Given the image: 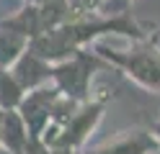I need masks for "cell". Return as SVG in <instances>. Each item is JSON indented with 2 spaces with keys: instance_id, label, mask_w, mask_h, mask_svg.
I'll list each match as a JSON object with an SVG mask.
<instances>
[{
  "instance_id": "1",
  "label": "cell",
  "mask_w": 160,
  "mask_h": 154,
  "mask_svg": "<svg viewBox=\"0 0 160 154\" xmlns=\"http://www.w3.org/2000/svg\"><path fill=\"white\" fill-rule=\"evenodd\" d=\"M96 54L108 67L134 80L139 87L160 92V46L150 41H137L132 49H108L103 44H96Z\"/></svg>"
},
{
  "instance_id": "2",
  "label": "cell",
  "mask_w": 160,
  "mask_h": 154,
  "mask_svg": "<svg viewBox=\"0 0 160 154\" xmlns=\"http://www.w3.org/2000/svg\"><path fill=\"white\" fill-rule=\"evenodd\" d=\"M108 64L93 51H75L72 57L52 64V85L62 92L65 98L85 103L91 100V80L98 69H106Z\"/></svg>"
},
{
  "instance_id": "3",
  "label": "cell",
  "mask_w": 160,
  "mask_h": 154,
  "mask_svg": "<svg viewBox=\"0 0 160 154\" xmlns=\"http://www.w3.org/2000/svg\"><path fill=\"white\" fill-rule=\"evenodd\" d=\"M106 103H108V95L80 103L72 116H70L57 131L42 136V141L49 149H75L78 152L85 144V139L93 133V128L98 126V121H101L103 110H106Z\"/></svg>"
},
{
  "instance_id": "4",
  "label": "cell",
  "mask_w": 160,
  "mask_h": 154,
  "mask_svg": "<svg viewBox=\"0 0 160 154\" xmlns=\"http://www.w3.org/2000/svg\"><path fill=\"white\" fill-rule=\"evenodd\" d=\"M59 92L54 85H42V87H34V90H26L23 100L18 103V113H21L23 123L28 126V133L31 136H42L44 128L49 126V118H52V110H54V103L59 100Z\"/></svg>"
},
{
  "instance_id": "5",
  "label": "cell",
  "mask_w": 160,
  "mask_h": 154,
  "mask_svg": "<svg viewBox=\"0 0 160 154\" xmlns=\"http://www.w3.org/2000/svg\"><path fill=\"white\" fill-rule=\"evenodd\" d=\"M155 152H160V147L150 133V128H129L93 149H85L83 154H155Z\"/></svg>"
},
{
  "instance_id": "6",
  "label": "cell",
  "mask_w": 160,
  "mask_h": 154,
  "mask_svg": "<svg viewBox=\"0 0 160 154\" xmlns=\"http://www.w3.org/2000/svg\"><path fill=\"white\" fill-rule=\"evenodd\" d=\"M11 75L18 80V85L23 90H34V87H42L47 82H52V64L28 46L11 67Z\"/></svg>"
},
{
  "instance_id": "7",
  "label": "cell",
  "mask_w": 160,
  "mask_h": 154,
  "mask_svg": "<svg viewBox=\"0 0 160 154\" xmlns=\"http://www.w3.org/2000/svg\"><path fill=\"white\" fill-rule=\"evenodd\" d=\"M28 139H31V133H28V126L23 123L21 113L5 110L3 123H0V149L8 154H23Z\"/></svg>"
},
{
  "instance_id": "8",
  "label": "cell",
  "mask_w": 160,
  "mask_h": 154,
  "mask_svg": "<svg viewBox=\"0 0 160 154\" xmlns=\"http://www.w3.org/2000/svg\"><path fill=\"white\" fill-rule=\"evenodd\" d=\"M28 49V39L21 34L0 26V69H11L16 64V59Z\"/></svg>"
},
{
  "instance_id": "9",
  "label": "cell",
  "mask_w": 160,
  "mask_h": 154,
  "mask_svg": "<svg viewBox=\"0 0 160 154\" xmlns=\"http://www.w3.org/2000/svg\"><path fill=\"white\" fill-rule=\"evenodd\" d=\"M26 90L18 85V80L11 75V69H0V108L3 110H16L18 103L23 100Z\"/></svg>"
},
{
  "instance_id": "10",
  "label": "cell",
  "mask_w": 160,
  "mask_h": 154,
  "mask_svg": "<svg viewBox=\"0 0 160 154\" xmlns=\"http://www.w3.org/2000/svg\"><path fill=\"white\" fill-rule=\"evenodd\" d=\"M67 3H70V10H72L75 18H85V16L98 13L103 0H67Z\"/></svg>"
},
{
  "instance_id": "11",
  "label": "cell",
  "mask_w": 160,
  "mask_h": 154,
  "mask_svg": "<svg viewBox=\"0 0 160 154\" xmlns=\"http://www.w3.org/2000/svg\"><path fill=\"white\" fill-rule=\"evenodd\" d=\"M134 0H103V5L98 13H103V16H116V13H127L129 8H132Z\"/></svg>"
},
{
  "instance_id": "12",
  "label": "cell",
  "mask_w": 160,
  "mask_h": 154,
  "mask_svg": "<svg viewBox=\"0 0 160 154\" xmlns=\"http://www.w3.org/2000/svg\"><path fill=\"white\" fill-rule=\"evenodd\" d=\"M23 154H52V149H49L39 136H31L28 144H26V152H23Z\"/></svg>"
},
{
  "instance_id": "13",
  "label": "cell",
  "mask_w": 160,
  "mask_h": 154,
  "mask_svg": "<svg viewBox=\"0 0 160 154\" xmlns=\"http://www.w3.org/2000/svg\"><path fill=\"white\" fill-rule=\"evenodd\" d=\"M150 133H152L155 136V141H158V147H160V118L152 123V126H150Z\"/></svg>"
},
{
  "instance_id": "14",
  "label": "cell",
  "mask_w": 160,
  "mask_h": 154,
  "mask_svg": "<svg viewBox=\"0 0 160 154\" xmlns=\"http://www.w3.org/2000/svg\"><path fill=\"white\" fill-rule=\"evenodd\" d=\"M3 113H5V110H3V108H0V123H3Z\"/></svg>"
},
{
  "instance_id": "15",
  "label": "cell",
  "mask_w": 160,
  "mask_h": 154,
  "mask_svg": "<svg viewBox=\"0 0 160 154\" xmlns=\"http://www.w3.org/2000/svg\"><path fill=\"white\" fill-rule=\"evenodd\" d=\"M26 3H42V0H26Z\"/></svg>"
},
{
  "instance_id": "16",
  "label": "cell",
  "mask_w": 160,
  "mask_h": 154,
  "mask_svg": "<svg viewBox=\"0 0 160 154\" xmlns=\"http://www.w3.org/2000/svg\"><path fill=\"white\" fill-rule=\"evenodd\" d=\"M0 154H8V152H3V149H0Z\"/></svg>"
}]
</instances>
